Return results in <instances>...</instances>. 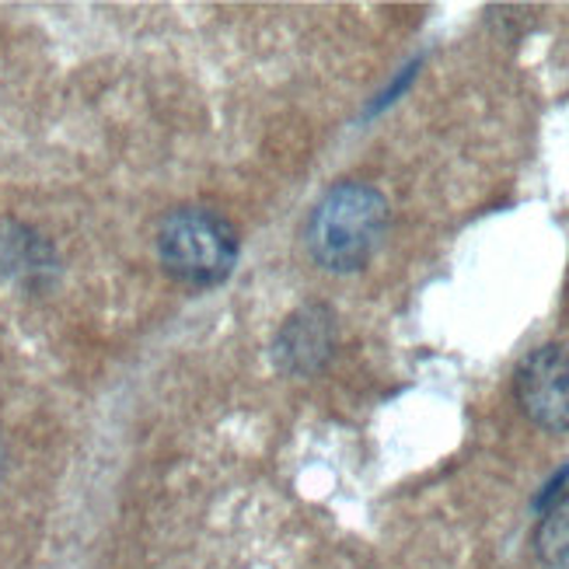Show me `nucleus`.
Masks as SVG:
<instances>
[{
  "label": "nucleus",
  "mask_w": 569,
  "mask_h": 569,
  "mask_svg": "<svg viewBox=\"0 0 569 569\" xmlns=\"http://www.w3.org/2000/svg\"><path fill=\"white\" fill-rule=\"evenodd\" d=\"M0 273L39 287L57 273V256L32 228L8 220V224H0Z\"/></svg>",
  "instance_id": "5"
},
{
  "label": "nucleus",
  "mask_w": 569,
  "mask_h": 569,
  "mask_svg": "<svg viewBox=\"0 0 569 569\" xmlns=\"http://www.w3.org/2000/svg\"><path fill=\"white\" fill-rule=\"evenodd\" d=\"M535 556L549 569H569V489L541 513L535 528Z\"/></svg>",
  "instance_id": "6"
},
{
  "label": "nucleus",
  "mask_w": 569,
  "mask_h": 569,
  "mask_svg": "<svg viewBox=\"0 0 569 569\" xmlns=\"http://www.w3.org/2000/svg\"><path fill=\"white\" fill-rule=\"evenodd\" d=\"M513 395L535 427L569 433V350L562 346L531 350L513 375Z\"/></svg>",
  "instance_id": "3"
},
{
  "label": "nucleus",
  "mask_w": 569,
  "mask_h": 569,
  "mask_svg": "<svg viewBox=\"0 0 569 569\" xmlns=\"http://www.w3.org/2000/svg\"><path fill=\"white\" fill-rule=\"evenodd\" d=\"M385 231V196L367 182H339L315 203L305 224V249L329 273H357L381 249Z\"/></svg>",
  "instance_id": "1"
},
{
  "label": "nucleus",
  "mask_w": 569,
  "mask_h": 569,
  "mask_svg": "<svg viewBox=\"0 0 569 569\" xmlns=\"http://www.w3.org/2000/svg\"><path fill=\"white\" fill-rule=\"evenodd\" d=\"M339 326L336 315L326 305H305L297 308L273 339V363L290 378H311L326 367L336 353Z\"/></svg>",
  "instance_id": "4"
},
{
  "label": "nucleus",
  "mask_w": 569,
  "mask_h": 569,
  "mask_svg": "<svg viewBox=\"0 0 569 569\" xmlns=\"http://www.w3.org/2000/svg\"><path fill=\"white\" fill-rule=\"evenodd\" d=\"M158 256L179 283L213 287L238 262V231L207 207H176L158 228Z\"/></svg>",
  "instance_id": "2"
}]
</instances>
